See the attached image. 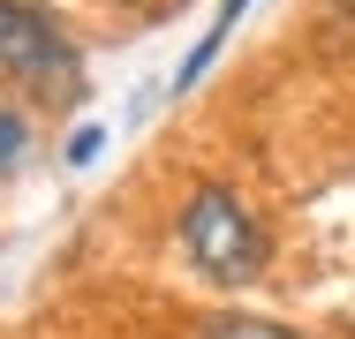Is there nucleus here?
Here are the masks:
<instances>
[{
	"label": "nucleus",
	"mask_w": 355,
	"mask_h": 339,
	"mask_svg": "<svg viewBox=\"0 0 355 339\" xmlns=\"http://www.w3.org/2000/svg\"><path fill=\"white\" fill-rule=\"evenodd\" d=\"M242 8H250V0H219V15H212V30H205V38H197V46H189V61L174 68V91H189V83H197V75H205V68H212V53H219V46H227V30H234V23H242Z\"/></svg>",
	"instance_id": "3"
},
{
	"label": "nucleus",
	"mask_w": 355,
	"mask_h": 339,
	"mask_svg": "<svg viewBox=\"0 0 355 339\" xmlns=\"http://www.w3.org/2000/svg\"><path fill=\"white\" fill-rule=\"evenodd\" d=\"M0 75L38 83V91H69L76 83V46L61 38V23L31 0H0Z\"/></svg>",
	"instance_id": "2"
},
{
	"label": "nucleus",
	"mask_w": 355,
	"mask_h": 339,
	"mask_svg": "<svg viewBox=\"0 0 355 339\" xmlns=\"http://www.w3.org/2000/svg\"><path fill=\"white\" fill-rule=\"evenodd\" d=\"M15 151H23V121H15V113H0V166H8Z\"/></svg>",
	"instance_id": "5"
},
{
	"label": "nucleus",
	"mask_w": 355,
	"mask_h": 339,
	"mask_svg": "<svg viewBox=\"0 0 355 339\" xmlns=\"http://www.w3.org/2000/svg\"><path fill=\"white\" fill-rule=\"evenodd\" d=\"M182 249H189V264L205 271V279H219V286H242V279L265 271L257 219L234 203V189H219V181H205L197 196L182 203Z\"/></svg>",
	"instance_id": "1"
},
{
	"label": "nucleus",
	"mask_w": 355,
	"mask_h": 339,
	"mask_svg": "<svg viewBox=\"0 0 355 339\" xmlns=\"http://www.w3.org/2000/svg\"><path fill=\"white\" fill-rule=\"evenodd\" d=\"M205 339H295L287 324H265V317H212Z\"/></svg>",
	"instance_id": "4"
}]
</instances>
